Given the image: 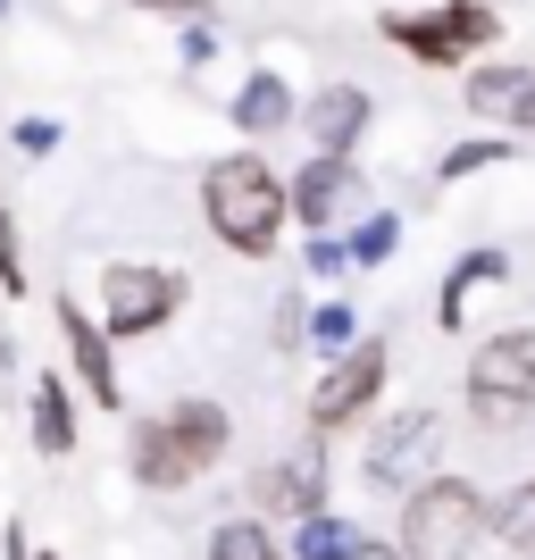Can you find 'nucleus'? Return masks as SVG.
Returning <instances> with one entry per match:
<instances>
[{
	"label": "nucleus",
	"instance_id": "f257e3e1",
	"mask_svg": "<svg viewBox=\"0 0 535 560\" xmlns=\"http://www.w3.org/2000/svg\"><path fill=\"white\" fill-rule=\"evenodd\" d=\"M201 218L218 226L226 252L268 259V252H277V234H284V218H293V192L277 185V167H268V160L234 151V160L201 167Z\"/></svg>",
	"mask_w": 535,
	"mask_h": 560
},
{
	"label": "nucleus",
	"instance_id": "f03ea898",
	"mask_svg": "<svg viewBox=\"0 0 535 560\" xmlns=\"http://www.w3.org/2000/svg\"><path fill=\"white\" fill-rule=\"evenodd\" d=\"M226 444H234L226 401H176V410H160V419L135 427L126 460H135V477H142L151 493H176V486H193V477H201Z\"/></svg>",
	"mask_w": 535,
	"mask_h": 560
},
{
	"label": "nucleus",
	"instance_id": "7ed1b4c3",
	"mask_svg": "<svg viewBox=\"0 0 535 560\" xmlns=\"http://www.w3.org/2000/svg\"><path fill=\"white\" fill-rule=\"evenodd\" d=\"M493 527V502L468 477H427L402 502V552L410 560H468V544Z\"/></svg>",
	"mask_w": 535,
	"mask_h": 560
},
{
	"label": "nucleus",
	"instance_id": "20e7f679",
	"mask_svg": "<svg viewBox=\"0 0 535 560\" xmlns=\"http://www.w3.org/2000/svg\"><path fill=\"white\" fill-rule=\"evenodd\" d=\"M493 34H502L493 0H443V9H394V18H385V43L427 59V68H468Z\"/></svg>",
	"mask_w": 535,
	"mask_h": 560
},
{
	"label": "nucleus",
	"instance_id": "39448f33",
	"mask_svg": "<svg viewBox=\"0 0 535 560\" xmlns=\"http://www.w3.org/2000/svg\"><path fill=\"white\" fill-rule=\"evenodd\" d=\"M468 401H477V419L535 410V327H502L468 351Z\"/></svg>",
	"mask_w": 535,
	"mask_h": 560
},
{
	"label": "nucleus",
	"instance_id": "423d86ee",
	"mask_svg": "<svg viewBox=\"0 0 535 560\" xmlns=\"http://www.w3.org/2000/svg\"><path fill=\"white\" fill-rule=\"evenodd\" d=\"M176 310H185V277H176V268L117 259L109 277H101V327H109V343H117V335H151V327H167Z\"/></svg>",
	"mask_w": 535,
	"mask_h": 560
},
{
	"label": "nucleus",
	"instance_id": "0eeeda50",
	"mask_svg": "<svg viewBox=\"0 0 535 560\" xmlns=\"http://www.w3.org/2000/svg\"><path fill=\"white\" fill-rule=\"evenodd\" d=\"M385 360H394V351H385V335H360L344 360H326V376L310 385V435H335V427L360 419V410L385 394Z\"/></svg>",
	"mask_w": 535,
	"mask_h": 560
},
{
	"label": "nucleus",
	"instance_id": "6e6552de",
	"mask_svg": "<svg viewBox=\"0 0 535 560\" xmlns=\"http://www.w3.org/2000/svg\"><path fill=\"white\" fill-rule=\"evenodd\" d=\"M435 452H443V419H435V410H402V419L376 427L369 477H376L385 493H419L427 477H435Z\"/></svg>",
	"mask_w": 535,
	"mask_h": 560
},
{
	"label": "nucleus",
	"instance_id": "1a4fd4ad",
	"mask_svg": "<svg viewBox=\"0 0 535 560\" xmlns=\"http://www.w3.org/2000/svg\"><path fill=\"white\" fill-rule=\"evenodd\" d=\"M252 493H259V511H268V518H293V527L318 518L326 511V435H310L293 460H268L252 477Z\"/></svg>",
	"mask_w": 535,
	"mask_h": 560
},
{
	"label": "nucleus",
	"instance_id": "9d476101",
	"mask_svg": "<svg viewBox=\"0 0 535 560\" xmlns=\"http://www.w3.org/2000/svg\"><path fill=\"white\" fill-rule=\"evenodd\" d=\"M351 210H360V167L351 160H310L302 185H293V218H302L310 234H335ZM351 226H360V218H351Z\"/></svg>",
	"mask_w": 535,
	"mask_h": 560
},
{
	"label": "nucleus",
	"instance_id": "9b49d317",
	"mask_svg": "<svg viewBox=\"0 0 535 560\" xmlns=\"http://www.w3.org/2000/svg\"><path fill=\"white\" fill-rule=\"evenodd\" d=\"M302 126H310V142H318V160H351L360 135H369V93H360V84H326V93L302 101Z\"/></svg>",
	"mask_w": 535,
	"mask_h": 560
},
{
	"label": "nucleus",
	"instance_id": "f8f14e48",
	"mask_svg": "<svg viewBox=\"0 0 535 560\" xmlns=\"http://www.w3.org/2000/svg\"><path fill=\"white\" fill-rule=\"evenodd\" d=\"M59 343H68V369L84 376V394H93L101 410H117L126 385H117V360H109V327L84 318V310H59Z\"/></svg>",
	"mask_w": 535,
	"mask_h": 560
},
{
	"label": "nucleus",
	"instance_id": "ddd939ff",
	"mask_svg": "<svg viewBox=\"0 0 535 560\" xmlns=\"http://www.w3.org/2000/svg\"><path fill=\"white\" fill-rule=\"evenodd\" d=\"M468 109L511 135H535V68H468Z\"/></svg>",
	"mask_w": 535,
	"mask_h": 560
},
{
	"label": "nucleus",
	"instance_id": "4468645a",
	"mask_svg": "<svg viewBox=\"0 0 535 560\" xmlns=\"http://www.w3.org/2000/svg\"><path fill=\"white\" fill-rule=\"evenodd\" d=\"M293 117H302V101H293V84H284V75H252V84L234 93V126H243L252 142H259V135H284Z\"/></svg>",
	"mask_w": 535,
	"mask_h": 560
},
{
	"label": "nucleus",
	"instance_id": "2eb2a0df",
	"mask_svg": "<svg viewBox=\"0 0 535 560\" xmlns=\"http://www.w3.org/2000/svg\"><path fill=\"white\" fill-rule=\"evenodd\" d=\"M502 277H511V252H468V259H452V277H443L435 318H443V327H461V318H468V302H477L486 284H502Z\"/></svg>",
	"mask_w": 535,
	"mask_h": 560
},
{
	"label": "nucleus",
	"instance_id": "dca6fc26",
	"mask_svg": "<svg viewBox=\"0 0 535 560\" xmlns=\"http://www.w3.org/2000/svg\"><path fill=\"white\" fill-rule=\"evenodd\" d=\"M34 452H50V460H59V452H75V401H68V385H59V376H43V385H34Z\"/></svg>",
	"mask_w": 535,
	"mask_h": 560
},
{
	"label": "nucleus",
	"instance_id": "f3484780",
	"mask_svg": "<svg viewBox=\"0 0 535 560\" xmlns=\"http://www.w3.org/2000/svg\"><path fill=\"white\" fill-rule=\"evenodd\" d=\"M351 552H360V527H344L335 511H318V518L293 527V560H351Z\"/></svg>",
	"mask_w": 535,
	"mask_h": 560
},
{
	"label": "nucleus",
	"instance_id": "a211bd4d",
	"mask_svg": "<svg viewBox=\"0 0 535 560\" xmlns=\"http://www.w3.org/2000/svg\"><path fill=\"white\" fill-rule=\"evenodd\" d=\"M493 536L511 544V552H535V477H519V486L493 502Z\"/></svg>",
	"mask_w": 535,
	"mask_h": 560
},
{
	"label": "nucleus",
	"instance_id": "6ab92c4d",
	"mask_svg": "<svg viewBox=\"0 0 535 560\" xmlns=\"http://www.w3.org/2000/svg\"><path fill=\"white\" fill-rule=\"evenodd\" d=\"M210 560H284V552L268 544V527H259V518H226V527L210 536Z\"/></svg>",
	"mask_w": 535,
	"mask_h": 560
},
{
	"label": "nucleus",
	"instance_id": "aec40b11",
	"mask_svg": "<svg viewBox=\"0 0 535 560\" xmlns=\"http://www.w3.org/2000/svg\"><path fill=\"white\" fill-rule=\"evenodd\" d=\"M394 243H402V218H394V210H369L360 226H351V259H360V268H385V259H394Z\"/></svg>",
	"mask_w": 535,
	"mask_h": 560
},
{
	"label": "nucleus",
	"instance_id": "412c9836",
	"mask_svg": "<svg viewBox=\"0 0 535 560\" xmlns=\"http://www.w3.org/2000/svg\"><path fill=\"white\" fill-rule=\"evenodd\" d=\"M310 343H318L326 360H344V351L360 343V318H351V302H318V310H310Z\"/></svg>",
	"mask_w": 535,
	"mask_h": 560
},
{
	"label": "nucleus",
	"instance_id": "4be33fe9",
	"mask_svg": "<svg viewBox=\"0 0 535 560\" xmlns=\"http://www.w3.org/2000/svg\"><path fill=\"white\" fill-rule=\"evenodd\" d=\"M302 268H310V277H344V268H360V259H351V234H310Z\"/></svg>",
	"mask_w": 535,
	"mask_h": 560
},
{
	"label": "nucleus",
	"instance_id": "5701e85b",
	"mask_svg": "<svg viewBox=\"0 0 535 560\" xmlns=\"http://www.w3.org/2000/svg\"><path fill=\"white\" fill-rule=\"evenodd\" d=\"M9 293H25V259H18V218L0 201V302H9Z\"/></svg>",
	"mask_w": 535,
	"mask_h": 560
},
{
	"label": "nucleus",
	"instance_id": "b1692460",
	"mask_svg": "<svg viewBox=\"0 0 535 560\" xmlns=\"http://www.w3.org/2000/svg\"><path fill=\"white\" fill-rule=\"evenodd\" d=\"M493 160H511L502 142H461V151H443V176H477V167H493Z\"/></svg>",
	"mask_w": 535,
	"mask_h": 560
},
{
	"label": "nucleus",
	"instance_id": "393cba45",
	"mask_svg": "<svg viewBox=\"0 0 535 560\" xmlns=\"http://www.w3.org/2000/svg\"><path fill=\"white\" fill-rule=\"evenodd\" d=\"M277 343H284V351H302V343H310V310L293 302V293L277 302Z\"/></svg>",
	"mask_w": 535,
	"mask_h": 560
},
{
	"label": "nucleus",
	"instance_id": "a878e982",
	"mask_svg": "<svg viewBox=\"0 0 535 560\" xmlns=\"http://www.w3.org/2000/svg\"><path fill=\"white\" fill-rule=\"evenodd\" d=\"M18 151H59V126H50V117H25V126H18Z\"/></svg>",
	"mask_w": 535,
	"mask_h": 560
},
{
	"label": "nucleus",
	"instance_id": "bb28decb",
	"mask_svg": "<svg viewBox=\"0 0 535 560\" xmlns=\"http://www.w3.org/2000/svg\"><path fill=\"white\" fill-rule=\"evenodd\" d=\"M210 50H218V34H210V25H185V59H193V68H201Z\"/></svg>",
	"mask_w": 535,
	"mask_h": 560
},
{
	"label": "nucleus",
	"instance_id": "cd10ccee",
	"mask_svg": "<svg viewBox=\"0 0 535 560\" xmlns=\"http://www.w3.org/2000/svg\"><path fill=\"white\" fill-rule=\"evenodd\" d=\"M351 560H410V552H402V544H376V536H360V552H351Z\"/></svg>",
	"mask_w": 535,
	"mask_h": 560
},
{
	"label": "nucleus",
	"instance_id": "c85d7f7f",
	"mask_svg": "<svg viewBox=\"0 0 535 560\" xmlns=\"http://www.w3.org/2000/svg\"><path fill=\"white\" fill-rule=\"evenodd\" d=\"M135 9H176V18H201V0H135Z\"/></svg>",
	"mask_w": 535,
	"mask_h": 560
},
{
	"label": "nucleus",
	"instance_id": "c756f323",
	"mask_svg": "<svg viewBox=\"0 0 535 560\" xmlns=\"http://www.w3.org/2000/svg\"><path fill=\"white\" fill-rule=\"evenodd\" d=\"M9 9H18V0H0V25H9Z\"/></svg>",
	"mask_w": 535,
	"mask_h": 560
},
{
	"label": "nucleus",
	"instance_id": "7c9ffc66",
	"mask_svg": "<svg viewBox=\"0 0 535 560\" xmlns=\"http://www.w3.org/2000/svg\"><path fill=\"white\" fill-rule=\"evenodd\" d=\"M34 560H59V552H34Z\"/></svg>",
	"mask_w": 535,
	"mask_h": 560
}]
</instances>
